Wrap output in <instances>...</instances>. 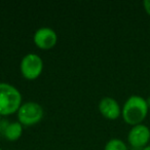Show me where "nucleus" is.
I'll return each instance as SVG.
<instances>
[{
	"mask_svg": "<svg viewBox=\"0 0 150 150\" xmlns=\"http://www.w3.org/2000/svg\"><path fill=\"white\" fill-rule=\"evenodd\" d=\"M22 105V94L16 86L0 82V114L2 116L18 112Z\"/></svg>",
	"mask_w": 150,
	"mask_h": 150,
	"instance_id": "2",
	"label": "nucleus"
},
{
	"mask_svg": "<svg viewBox=\"0 0 150 150\" xmlns=\"http://www.w3.org/2000/svg\"><path fill=\"white\" fill-rule=\"evenodd\" d=\"M99 111L107 119L114 120L121 115V108L118 102L114 98L111 97H104L99 102Z\"/></svg>",
	"mask_w": 150,
	"mask_h": 150,
	"instance_id": "7",
	"label": "nucleus"
},
{
	"mask_svg": "<svg viewBox=\"0 0 150 150\" xmlns=\"http://www.w3.org/2000/svg\"><path fill=\"white\" fill-rule=\"evenodd\" d=\"M34 43L40 50H50L57 44L58 41V35L52 28L42 27L36 30L33 36Z\"/></svg>",
	"mask_w": 150,
	"mask_h": 150,
	"instance_id": "6",
	"label": "nucleus"
},
{
	"mask_svg": "<svg viewBox=\"0 0 150 150\" xmlns=\"http://www.w3.org/2000/svg\"><path fill=\"white\" fill-rule=\"evenodd\" d=\"M150 141V129L147 125H137L132 127L127 134V142L135 149H143Z\"/></svg>",
	"mask_w": 150,
	"mask_h": 150,
	"instance_id": "5",
	"label": "nucleus"
},
{
	"mask_svg": "<svg viewBox=\"0 0 150 150\" xmlns=\"http://www.w3.org/2000/svg\"><path fill=\"white\" fill-rule=\"evenodd\" d=\"M142 150H150V145H148V146H146L145 148H143Z\"/></svg>",
	"mask_w": 150,
	"mask_h": 150,
	"instance_id": "13",
	"label": "nucleus"
},
{
	"mask_svg": "<svg viewBox=\"0 0 150 150\" xmlns=\"http://www.w3.org/2000/svg\"><path fill=\"white\" fill-rule=\"evenodd\" d=\"M7 125H8V122H7L6 120H1L0 121V134L1 135H4V132H5V129H6V127H7Z\"/></svg>",
	"mask_w": 150,
	"mask_h": 150,
	"instance_id": "10",
	"label": "nucleus"
},
{
	"mask_svg": "<svg viewBox=\"0 0 150 150\" xmlns=\"http://www.w3.org/2000/svg\"><path fill=\"white\" fill-rule=\"evenodd\" d=\"M22 134H23V125L19 121H13V122L8 123L3 137L8 140V141L13 142L17 141L18 139H20Z\"/></svg>",
	"mask_w": 150,
	"mask_h": 150,
	"instance_id": "8",
	"label": "nucleus"
},
{
	"mask_svg": "<svg viewBox=\"0 0 150 150\" xmlns=\"http://www.w3.org/2000/svg\"><path fill=\"white\" fill-rule=\"evenodd\" d=\"M104 150H129L127 146L122 140L118 138H113L110 139L105 145Z\"/></svg>",
	"mask_w": 150,
	"mask_h": 150,
	"instance_id": "9",
	"label": "nucleus"
},
{
	"mask_svg": "<svg viewBox=\"0 0 150 150\" xmlns=\"http://www.w3.org/2000/svg\"><path fill=\"white\" fill-rule=\"evenodd\" d=\"M18 119L22 125L30 127L38 123L44 114L43 108L36 102H26L18 110Z\"/></svg>",
	"mask_w": 150,
	"mask_h": 150,
	"instance_id": "3",
	"label": "nucleus"
},
{
	"mask_svg": "<svg viewBox=\"0 0 150 150\" xmlns=\"http://www.w3.org/2000/svg\"><path fill=\"white\" fill-rule=\"evenodd\" d=\"M146 102H147V105H148V107H149V109H150V97H148V98L146 99Z\"/></svg>",
	"mask_w": 150,
	"mask_h": 150,
	"instance_id": "12",
	"label": "nucleus"
},
{
	"mask_svg": "<svg viewBox=\"0 0 150 150\" xmlns=\"http://www.w3.org/2000/svg\"><path fill=\"white\" fill-rule=\"evenodd\" d=\"M0 150H2V149H1V148H0Z\"/></svg>",
	"mask_w": 150,
	"mask_h": 150,
	"instance_id": "15",
	"label": "nucleus"
},
{
	"mask_svg": "<svg viewBox=\"0 0 150 150\" xmlns=\"http://www.w3.org/2000/svg\"><path fill=\"white\" fill-rule=\"evenodd\" d=\"M143 6H144V9H145L146 13L150 17V0H145L143 2Z\"/></svg>",
	"mask_w": 150,
	"mask_h": 150,
	"instance_id": "11",
	"label": "nucleus"
},
{
	"mask_svg": "<svg viewBox=\"0 0 150 150\" xmlns=\"http://www.w3.org/2000/svg\"><path fill=\"white\" fill-rule=\"evenodd\" d=\"M149 107L146 99L138 95H133L125 102L121 109V116L125 123L132 125H141L147 117Z\"/></svg>",
	"mask_w": 150,
	"mask_h": 150,
	"instance_id": "1",
	"label": "nucleus"
},
{
	"mask_svg": "<svg viewBox=\"0 0 150 150\" xmlns=\"http://www.w3.org/2000/svg\"><path fill=\"white\" fill-rule=\"evenodd\" d=\"M20 69L23 77L34 80L39 77L43 70V61L37 54H28L22 59Z\"/></svg>",
	"mask_w": 150,
	"mask_h": 150,
	"instance_id": "4",
	"label": "nucleus"
},
{
	"mask_svg": "<svg viewBox=\"0 0 150 150\" xmlns=\"http://www.w3.org/2000/svg\"><path fill=\"white\" fill-rule=\"evenodd\" d=\"M1 120H2V115L0 114V121H1Z\"/></svg>",
	"mask_w": 150,
	"mask_h": 150,
	"instance_id": "14",
	"label": "nucleus"
}]
</instances>
